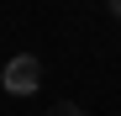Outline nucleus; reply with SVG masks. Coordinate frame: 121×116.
<instances>
[{"mask_svg":"<svg viewBox=\"0 0 121 116\" xmlns=\"http://www.w3.org/2000/svg\"><path fill=\"white\" fill-rule=\"evenodd\" d=\"M0 85H5V95H37L42 90V58L37 53H16L5 74H0Z\"/></svg>","mask_w":121,"mask_h":116,"instance_id":"1","label":"nucleus"},{"mask_svg":"<svg viewBox=\"0 0 121 116\" xmlns=\"http://www.w3.org/2000/svg\"><path fill=\"white\" fill-rule=\"evenodd\" d=\"M48 116H84V111H79V106H74V100H58V106H53V111H48Z\"/></svg>","mask_w":121,"mask_h":116,"instance_id":"2","label":"nucleus"},{"mask_svg":"<svg viewBox=\"0 0 121 116\" xmlns=\"http://www.w3.org/2000/svg\"><path fill=\"white\" fill-rule=\"evenodd\" d=\"M105 5H111V16H116V21H121V0H105Z\"/></svg>","mask_w":121,"mask_h":116,"instance_id":"3","label":"nucleus"}]
</instances>
